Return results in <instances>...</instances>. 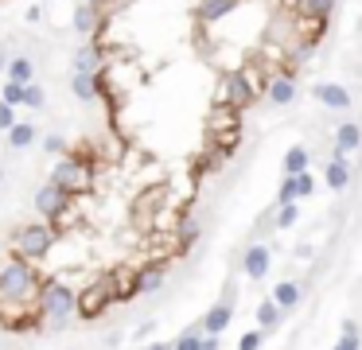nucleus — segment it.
<instances>
[{
    "label": "nucleus",
    "instance_id": "nucleus-1",
    "mask_svg": "<svg viewBox=\"0 0 362 350\" xmlns=\"http://www.w3.org/2000/svg\"><path fill=\"white\" fill-rule=\"evenodd\" d=\"M39 308H43V323L51 331H63L70 319H78V292L63 280H43Z\"/></svg>",
    "mask_w": 362,
    "mask_h": 350
},
{
    "label": "nucleus",
    "instance_id": "nucleus-2",
    "mask_svg": "<svg viewBox=\"0 0 362 350\" xmlns=\"http://www.w3.org/2000/svg\"><path fill=\"white\" fill-rule=\"evenodd\" d=\"M51 183H59L67 195H86L93 187V164H86L82 156H75V152H67V156L55 160V167H51Z\"/></svg>",
    "mask_w": 362,
    "mask_h": 350
},
{
    "label": "nucleus",
    "instance_id": "nucleus-3",
    "mask_svg": "<svg viewBox=\"0 0 362 350\" xmlns=\"http://www.w3.org/2000/svg\"><path fill=\"white\" fill-rule=\"evenodd\" d=\"M113 304H117L113 276H98V280H90L82 292H78V319H82V323H93V319H101Z\"/></svg>",
    "mask_w": 362,
    "mask_h": 350
},
{
    "label": "nucleus",
    "instance_id": "nucleus-4",
    "mask_svg": "<svg viewBox=\"0 0 362 350\" xmlns=\"http://www.w3.org/2000/svg\"><path fill=\"white\" fill-rule=\"evenodd\" d=\"M12 242H16V253H24L27 261H39L51 253V245L59 242V230L51 222H27L12 233Z\"/></svg>",
    "mask_w": 362,
    "mask_h": 350
},
{
    "label": "nucleus",
    "instance_id": "nucleus-5",
    "mask_svg": "<svg viewBox=\"0 0 362 350\" xmlns=\"http://www.w3.org/2000/svg\"><path fill=\"white\" fill-rule=\"evenodd\" d=\"M70 207H75V195H67L59 183H43L39 191H35V214L43 218V222H63V218H70Z\"/></svg>",
    "mask_w": 362,
    "mask_h": 350
},
{
    "label": "nucleus",
    "instance_id": "nucleus-6",
    "mask_svg": "<svg viewBox=\"0 0 362 350\" xmlns=\"http://www.w3.org/2000/svg\"><path fill=\"white\" fill-rule=\"evenodd\" d=\"M70 27H75L82 39H101V32H105V8H98L90 0H78L75 16H70Z\"/></svg>",
    "mask_w": 362,
    "mask_h": 350
},
{
    "label": "nucleus",
    "instance_id": "nucleus-7",
    "mask_svg": "<svg viewBox=\"0 0 362 350\" xmlns=\"http://www.w3.org/2000/svg\"><path fill=\"white\" fill-rule=\"evenodd\" d=\"M265 98H269V105H277V109L292 105L296 101V67H285V70H277V74H269Z\"/></svg>",
    "mask_w": 362,
    "mask_h": 350
},
{
    "label": "nucleus",
    "instance_id": "nucleus-8",
    "mask_svg": "<svg viewBox=\"0 0 362 350\" xmlns=\"http://www.w3.org/2000/svg\"><path fill=\"white\" fill-rule=\"evenodd\" d=\"M269 265H273V249L265 242H253L250 249L242 253V273L250 280H265L269 276Z\"/></svg>",
    "mask_w": 362,
    "mask_h": 350
},
{
    "label": "nucleus",
    "instance_id": "nucleus-9",
    "mask_svg": "<svg viewBox=\"0 0 362 350\" xmlns=\"http://www.w3.org/2000/svg\"><path fill=\"white\" fill-rule=\"evenodd\" d=\"M234 129H242V109L211 105V113H207V136H222V133H234Z\"/></svg>",
    "mask_w": 362,
    "mask_h": 350
},
{
    "label": "nucleus",
    "instance_id": "nucleus-10",
    "mask_svg": "<svg viewBox=\"0 0 362 350\" xmlns=\"http://www.w3.org/2000/svg\"><path fill=\"white\" fill-rule=\"evenodd\" d=\"M316 191V179L312 171H300V175H285L280 179V191H277V202H300Z\"/></svg>",
    "mask_w": 362,
    "mask_h": 350
},
{
    "label": "nucleus",
    "instance_id": "nucleus-11",
    "mask_svg": "<svg viewBox=\"0 0 362 350\" xmlns=\"http://www.w3.org/2000/svg\"><path fill=\"white\" fill-rule=\"evenodd\" d=\"M354 148H362V125L358 121H343V125H335V152H331V160H347Z\"/></svg>",
    "mask_w": 362,
    "mask_h": 350
},
{
    "label": "nucleus",
    "instance_id": "nucleus-12",
    "mask_svg": "<svg viewBox=\"0 0 362 350\" xmlns=\"http://www.w3.org/2000/svg\"><path fill=\"white\" fill-rule=\"evenodd\" d=\"M312 98L320 101V105H328V109H351V90L347 86H339V82H316L312 86Z\"/></svg>",
    "mask_w": 362,
    "mask_h": 350
},
{
    "label": "nucleus",
    "instance_id": "nucleus-13",
    "mask_svg": "<svg viewBox=\"0 0 362 350\" xmlns=\"http://www.w3.org/2000/svg\"><path fill=\"white\" fill-rule=\"evenodd\" d=\"M70 93H75L78 101H98L101 93H105V74H101V70H93V74H75L70 78Z\"/></svg>",
    "mask_w": 362,
    "mask_h": 350
},
{
    "label": "nucleus",
    "instance_id": "nucleus-14",
    "mask_svg": "<svg viewBox=\"0 0 362 350\" xmlns=\"http://www.w3.org/2000/svg\"><path fill=\"white\" fill-rule=\"evenodd\" d=\"M230 319H234V300H226V296H222L219 304H214L211 311H207V316H202V335H222L230 327Z\"/></svg>",
    "mask_w": 362,
    "mask_h": 350
},
{
    "label": "nucleus",
    "instance_id": "nucleus-15",
    "mask_svg": "<svg viewBox=\"0 0 362 350\" xmlns=\"http://www.w3.org/2000/svg\"><path fill=\"white\" fill-rule=\"evenodd\" d=\"M242 8V0H199V8H195V20L199 24H219V20H226L230 12Z\"/></svg>",
    "mask_w": 362,
    "mask_h": 350
},
{
    "label": "nucleus",
    "instance_id": "nucleus-16",
    "mask_svg": "<svg viewBox=\"0 0 362 350\" xmlns=\"http://www.w3.org/2000/svg\"><path fill=\"white\" fill-rule=\"evenodd\" d=\"M164 195H168L164 187H148V195H136V199H133V210H129V214H133V222L141 226V222H148V218H156Z\"/></svg>",
    "mask_w": 362,
    "mask_h": 350
},
{
    "label": "nucleus",
    "instance_id": "nucleus-17",
    "mask_svg": "<svg viewBox=\"0 0 362 350\" xmlns=\"http://www.w3.org/2000/svg\"><path fill=\"white\" fill-rule=\"evenodd\" d=\"M70 67H75V74H93V70H101V43L98 39H86L82 47L75 51Z\"/></svg>",
    "mask_w": 362,
    "mask_h": 350
},
{
    "label": "nucleus",
    "instance_id": "nucleus-18",
    "mask_svg": "<svg viewBox=\"0 0 362 350\" xmlns=\"http://www.w3.org/2000/svg\"><path fill=\"white\" fill-rule=\"evenodd\" d=\"M164 280H168V265L164 261H152V265L136 268V284H141V296H148V292H160Z\"/></svg>",
    "mask_w": 362,
    "mask_h": 350
},
{
    "label": "nucleus",
    "instance_id": "nucleus-19",
    "mask_svg": "<svg viewBox=\"0 0 362 350\" xmlns=\"http://www.w3.org/2000/svg\"><path fill=\"white\" fill-rule=\"evenodd\" d=\"M4 136H8V148L24 152V148H32V144L39 141V125H35V121H16Z\"/></svg>",
    "mask_w": 362,
    "mask_h": 350
},
{
    "label": "nucleus",
    "instance_id": "nucleus-20",
    "mask_svg": "<svg viewBox=\"0 0 362 350\" xmlns=\"http://www.w3.org/2000/svg\"><path fill=\"white\" fill-rule=\"evenodd\" d=\"M285 8H292L296 16H308V20H331L335 0H292V4H285Z\"/></svg>",
    "mask_w": 362,
    "mask_h": 350
},
{
    "label": "nucleus",
    "instance_id": "nucleus-21",
    "mask_svg": "<svg viewBox=\"0 0 362 350\" xmlns=\"http://www.w3.org/2000/svg\"><path fill=\"white\" fill-rule=\"evenodd\" d=\"M113 292H117V304L141 296V284H136V268H113Z\"/></svg>",
    "mask_w": 362,
    "mask_h": 350
},
{
    "label": "nucleus",
    "instance_id": "nucleus-22",
    "mask_svg": "<svg viewBox=\"0 0 362 350\" xmlns=\"http://www.w3.org/2000/svg\"><path fill=\"white\" fill-rule=\"evenodd\" d=\"M4 78H8V82H20V86L35 82V63H32L27 55H16V58H8V70H4Z\"/></svg>",
    "mask_w": 362,
    "mask_h": 350
},
{
    "label": "nucleus",
    "instance_id": "nucleus-23",
    "mask_svg": "<svg viewBox=\"0 0 362 350\" xmlns=\"http://www.w3.org/2000/svg\"><path fill=\"white\" fill-rule=\"evenodd\" d=\"M300 296H304V292H300V284H296V280H277V288H273V300H277L285 311L300 308Z\"/></svg>",
    "mask_w": 362,
    "mask_h": 350
},
{
    "label": "nucleus",
    "instance_id": "nucleus-24",
    "mask_svg": "<svg viewBox=\"0 0 362 350\" xmlns=\"http://www.w3.org/2000/svg\"><path fill=\"white\" fill-rule=\"evenodd\" d=\"M323 179H328L331 191H347V183H351V167H347V160H328Z\"/></svg>",
    "mask_w": 362,
    "mask_h": 350
},
{
    "label": "nucleus",
    "instance_id": "nucleus-25",
    "mask_svg": "<svg viewBox=\"0 0 362 350\" xmlns=\"http://www.w3.org/2000/svg\"><path fill=\"white\" fill-rule=\"evenodd\" d=\"M280 319H285V308H280L273 296H269V300H261V308H257V327H261V331H273Z\"/></svg>",
    "mask_w": 362,
    "mask_h": 350
},
{
    "label": "nucleus",
    "instance_id": "nucleus-26",
    "mask_svg": "<svg viewBox=\"0 0 362 350\" xmlns=\"http://www.w3.org/2000/svg\"><path fill=\"white\" fill-rule=\"evenodd\" d=\"M308 164H312V156H308V148H304V144H292V148L285 152V175L308 171Z\"/></svg>",
    "mask_w": 362,
    "mask_h": 350
},
{
    "label": "nucleus",
    "instance_id": "nucleus-27",
    "mask_svg": "<svg viewBox=\"0 0 362 350\" xmlns=\"http://www.w3.org/2000/svg\"><path fill=\"white\" fill-rule=\"evenodd\" d=\"M296 222H300V202H280L273 226H277V230H288V226H296Z\"/></svg>",
    "mask_w": 362,
    "mask_h": 350
},
{
    "label": "nucleus",
    "instance_id": "nucleus-28",
    "mask_svg": "<svg viewBox=\"0 0 362 350\" xmlns=\"http://www.w3.org/2000/svg\"><path fill=\"white\" fill-rule=\"evenodd\" d=\"M172 350H202V327L195 323L191 331H183L176 342H172Z\"/></svg>",
    "mask_w": 362,
    "mask_h": 350
},
{
    "label": "nucleus",
    "instance_id": "nucleus-29",
    "mask_svg": "<svg viewBox=\"0 0 362 350\" xmlns=\"http://www.w3.org/2000/svg\"><path fill=\"white\" fill-rule=\"evenodd\" d=\"M43 152H47V156H67L70 144H67V136H63V133H47V136H43Z\"/></svg>",
    "mask_w": 362,
    "mask_h": 350
},
{
    "label": "nucleus",
    "instance_id": "nucleus-30",
    "mask_svg": "<svg viewBox=\"0 0 362 350\" xmlns=\"http://www.w3.org/2000/svg\"><path fill=\"white\" fill-rule=\"evenodd\" d=\"M24 98H27V86H20V82H4V90H0V101H8V105H24Z\"/></svg>",
    "mask_w": 362,
    "mask_h": 350
},
{
    "label": "nucleus",
    "instance_id": "nucleus-31",
    "mask_svg": "<svg viewBox=\"0 0 362 350\" xmlns=\"http://www.w3.org/2000/svg\"><path fill=\"white\" fill-rule=\"evenodd\" d=\"M27 109H47V90L39 82H27V98H24Z\"/></svg>",
    "mask_w": 362,
    "mask_h": 350
},
{
    "label": "nucleus",
    "instance_id": "nucleus-32",
    "mask_svg": "<svg viewBox=\"0 0 362 350\" xmlns=\"http://www.w3.org/2000/svg\"><path fill=\"white\" fill-rule=\"evenodd\" d=\"M261 342H265V331L257 327V331H245L242 339H238V350H261Z\"/></svg>",
    "mask_w": 362,
    "mask_h": 350
},
{
    "label": "nucleus",
    "instance_id": "nucleus-33",
    "mask_svg": "<svg viewBox=\"0 0 362 350\" xmlns=\"http://www.w3.org/2000/svg\"><path fill=\"white\" fill-rule=\"evenodd\" d=\"M16 105H8V101H0V133H8L12 125H16Z\"/></svg>",
    "mask_w": 362,
    "mask_h": 350
},
{
    "label": "nucleus",
    "instance_id": "nucleus-34",
    "mask_svg": "<svg viewBox=\"0 0 362 350\" xmlns=\"http://www.w3.org/2000/svg\"><path fill=\"white\" fill-rule=\"evenodd\" d=\"M331 350H362V335H343Z\"/></svg>",
    "mask_w": 362,
    "mask_h": 350
},
{
    "label": "nucleus",
    "instance_id": "nucleus-35",
    "mask_svg": "<svg viewBox=\"0 0 362 350\" xmlns=\"http://www.w3.org/2000/svg\"><path fill=\"white\" fill-rule=\"evenodd\" d=\"M202 350H222V335H202Z\"/></svg>",
    "mask_w": 362,
    "mask_h": 350
},
{
    "label": "nucleus",
    "instance_id": "nucleus-36",
    "mask_svg": "<svg viewBox=\"0 0 362 350\" xmlns=\"http://www.w3.org/2000/svg\"><path fill=\"white\" fill-rule=\"evenodd\" d=\"M343 335H358V323H354V319H343Z\"/></svg>",
    "mask_w": 362,
    "mask_h": 350
},
{
    "label": "nucleus",
    "instance_id": "nucleus-37",
    "mask_svg": "<svg viewBox=\"0 0 362 350\" xmlns=\"http://www.w3.org/2000/svg\"><path fill=\"white\" fill-rule=\"evenodd\" d=\"M4 70H8V55H4V51H0V74H4Z\"/></svg>",
    "mask_w": 362,
    "mask_h": 350
},
{
    "label": "nucleus",
    "instance_id": "nucleus-38",
    "mask_svg": "<svg viewBox=\"0 0 362 350\" xmlns=\"http://www.w3.org/2000/svg\"><path fill=\"white\" fill-rule=\"evenodd\" d=\"M148 350H172V346H168V342H152Z\"/></svg>",
    "mask_w": 362,
    "mask_h": 350
},
{
    "label": "nucleus",
    "instance_id": "nucleus-39",
    "mask_svg": "<svg viewBox=\"0 0 362 350\" xmlns=\"http://www.w3.org/2000/svg\"><path fill=\"white\" fill-rule=\"evenodd\" d=\"M90 4H98V8H110V0H90Z\"/></svg>",
    "mask_w": 362,
    "mask_h": 350
},
{
    "label": "nucleus",
    "instance_id": "nucleus-40",
    "mask_svg": "<svg viewBox=\"0 0 362 350\" xmlns=\"http://www.w3.org/2000/svg\"><path fill=\"white\" fill-rule=\"evenodd\" d=\"M0 183H4V167H0Z\"/></svg>",
    "mask_w": 362,
    "mask_h": 350
}]
</instances>
